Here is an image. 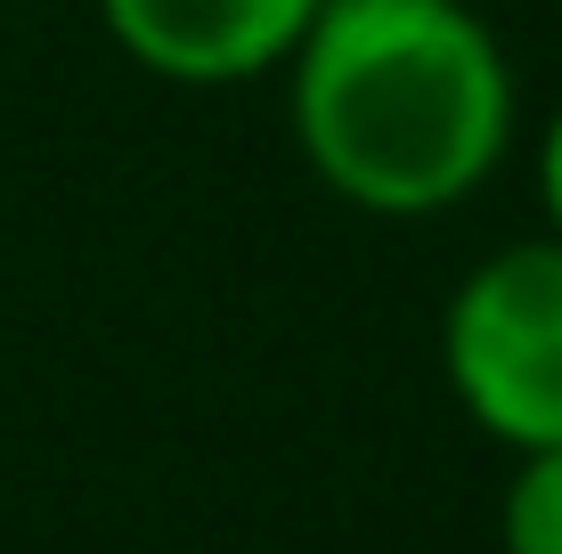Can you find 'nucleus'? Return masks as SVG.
Returning <instances> with one entry per match:
<instances>
[{"mask_svg": "<svg viewBox=\"0 0 562 554\" xmlns=\"http://www.w3.org/2000/svg\"><path fill=\"white\" fill-rule=\"evenodd\" d=\"M310 180L367 221H432L497 180L521 131L514 57L464 0H318L285 57Z\"/></svg>", "mask_w": 562, "mask_h": 554, "instance_id": "1", "label": "nucleus"}, {"mask_svg": "<svg viewBox=\"0 0 562 554\" xmlns=\"http://www.w3.org/2000/svg\"><path fill=\"white\" fill-rule=\"evenodd\" d=\"M440 375L497 449H562V237L497 245L457 278Z\"/></svg>", "mask_w": 562, "mask_h": 554, "instance_id": "2", "label": "nucleus"}, {"mask_svg": "<svg viewBox=\"0 0 562 554\" xmlns=\"http://www.w3.org/2000/svg\"><path fill=\"white\" fill-rule=\"evenodd\" d=\"M318 0H99L106 42L171 90H237L285 74Z\"/></svg>", "mask_w": 562, "mask_h": 554, "instance_id": "3", "label": "nucleus"}, {"mask_svg": "<svg viewBox=\"0 0 562 554\" xmlns=\"http://www.w3.org/2000/svg\"><path fill=\"white\" fill-rule=\"evenodd\" d=\"M497 554H562V449L514 456L497 498Z\"/></svg>", "mask_w": 562, "mask_h": 554, "instance_id": "4", "label": "nucleus"}, {"mask_svg": "<svg viewBox=\"0 0 562 554\" xmlns=\"http://www.w3.org/2000/svg\"><path fill=\"white\" fill-rule=\"evenodd\" d=\"M530 171H538V213H547V237H562V106L538 123V156H530Z\"/></svg>", "mask_w": 562, "mask_h": 554, "instance_id": "5", "label": "nucleus"}]
</instances>
